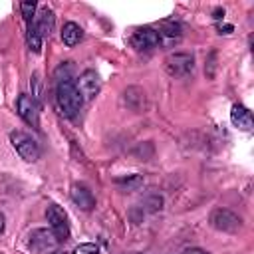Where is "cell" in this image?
I'll return each instance as SVG.
<instances>
[{
    "mask_svg": "<svg viewBox=\"0 0 254 254\" xmlns=\"http://www.w3.org/2000/svg\"><path fill=\"white\" fill-rule=\"evenodd\" d=\"M56 103L64 117H75L83 105V97L73 79L56 81Z\"/></svg>",
    "mask_w": 254,
    "mask_h": 254,
    "instance_id": "cell-1",
    "label": "cell"
},
{
    "mask_svg": "<svg viewBox=\"0 0 254 254\" xmlns=\"http://www.w3.org/2000/svg\"><path fill=\"white\" fill-rule=\"evenodd\" d=\"M10 141L22 159H26V161H38L40 159V145L36 143V139H32V135H28L24 131H12Z\"/></svg>",
    "mask_w": 254,
    "mask_h": 254,
    "instance_id": "cell-2",
    "label": "cell"
},
{
    "mask_svg": "<svg viewBox=\"0 0 254 254\" xmlns=\"http://www.w3.org/2000/svg\"><path fill=\"white\" fill-rule=\"evenodd\" d=\"M210 224L216 230H222V232H236L242 226V220H240L238 214H234L228 208H216L210 214Z\"/></svg>",
    "mask_w": 254,
    "mask_h": 254,
    "instance_id": "cell-3",
    "label": "cell"
},
{
    "mask_svg": "<svg viewBox=\"0 0 254 254\" xmlns=\"http://www.w3.org/2000/svg\"><path fill=\"white\" fill-rule=\"evenodd\" d=\"M165 67L171 75H177V77H183V75H189L192 73L194 69V60L190 54H171L167 60H165Z\"/></svg>",
    "mask_w": 254,
    "mask_h": 254,
    "instance_id": "cell-4",
    "label": "cell"
},
{
    "mask_svg": "<svg viewBox=\"0 0 254 254\" xmlns=\"http://www.w3.org/2000/svg\"><path fill=\"white\" fill-rule=\"evenodd\" d=\"M48 222L52 226V232L56 234V238L62 242V240H67L69 236V226H67V216L64 212V208H60L58 204H50L48 206Z\"/></svg>",
    "mask_w": 254,
    "mask_h": 254,
    "instance_id": "cell-5",
    "label": "cell"
},
{
    "mask_svg": "<svg viewBox=\"0 0 254 254\" xmlns=\"http://www.w3.org/2000/svg\"><path fill=\"white\" fill-rule=\"evenodd\" d=\"M58 238L52 230H46V228H38L30 234V248L34 252H48V250H54L58 246Z\"/></svg>",
    "mask_w": 254,
    "mask_h": 254,
    "instance_id": "cell-6",
    "label": "cell"
},
{
    "mask_svg": "<svg viewBox=\"0 0 254 254\" xmlns=\"http://www.w3.org/2000/svg\"><path fill=\"white\" fill-rule=\"evenodd\" d=\"M161 42V34L153 28H139L131 36V46L135 50H151Z\"/></svg>",
    "mask_w": 254,
    "mask_h": 254,
    "instance_id": "cell-7",
    "label": "cell"
},
{
    "mask_svg": "<svg viewBox=\"0 0 254 254\" xmlns=\"http://www.w3.org/2000/svg\"><path fill=\"white\" fill-rule=\"evenodd\" d=\"M75 85H77V89H79L83 101H89V99H93V97L97 95V91H99V77H97V73H95L93 69H87V71H83V73L79 75V81H77Z\"/></svg>",
    "mask_w": 254,
    "mask_h": 254,
    "instance_id": "cell-8",
    "label": "cell"
},
{
    "mask_svg": "<svg viewBox=\"0 0 254 254\" xmlns=\"http://www.w3.org/2000/svg\"><path fill=\"white\" fill-rule=\"evenodd\" d=\"M16 109H18V115H20L26 123L38 125V103H36L34 97L22 93V95L18 97V101H16Z\"/></svg>",
    "mask_w": 254,
    "mask_h": 254,
    "instance_id": "cell-9",
    "label": "cell"
},
{
    "mask_svg": "<svg viewBox=\"0 0 254 254\" xmlns=\"http://www.w3.org/2000/svg\"><path fill=\"white\" fill-rule=\"evenodd\" d=\"M71 200L81 208V210H91L95 206V198L93 192L85 187V185H73L71 187Z\"/></svg>",
    "mask_w": 254,
    "mask_h": 254,
    "instance_id": "cell-10",
    "label": "cell"
},
{
    "mask_svg": "<svg viewBox=\"0 0 254 254\" xmlns=\"http://www.w3.org/2000/svg\"><path fill=\"white\" fill-rule=\"evenodd\" d=\"M34 26H36V30L40 32L42 38H48L54 30V12L50 8H42L40 14L34 20Z\"/></svg>",
    "mask_w": 254,
    "mask_h": 254,
    "instance_id": "cell-11",
    "label": "cell"
},
{
    "mask_svg": "<svg viewBox=\"0 0 254 254\" xmlns=\"http://www.w3.org/2000/svg\"><path fill=\"white\" fill-rule=\"evenodd\" d=\"M230 119H232V123H234L238 129L248 131V129L252 127V113H250L244 105L234 103V105H232V111H230Z\"/></svg>",
    "mask_w": 254,
    "mask_h": 254,
    "instance_id": "cell-12",
    "label": "cell"
},
{
    "mask_svg": "<svg viewBox=\"0 0 254 254\" xmlns=\"http://www.w3.org/2000/svg\"><path fill=\"white\" fill-rule=\"evenodd\" d=\"M81 38H83V30H81L75 22H65V24H64V28H62V42H64L65 46L71 48V46L79 44Z\"/></svg>",
    "mask_w": 254,
    "mask_h": 254,
    "instance_id": "cell-13",
    "label": "cell"
},
{
    "mask_svg": "<svg viewBox=\"0 0 254 254\" xmlns=\"http://www.w3.org/2000/svg\"><path fill=\"white\" fill-rule=\"evenodd\" d=\"M42 40H44V38L40 36V32L36 30V26L30 24V26H28V46H30V50L38 54V52L42 50Z\"/></svg>",
    "mask_w": 254,
    "mask_h": 254,
    "instance_id": "cell-14",
    "label": "cell"
},
{
    "mask_svg": "<svg viewBox=\"0 0 254 254\" xmlns=\"http://www.w3.org/2000/svg\"><path fill=\"white\" fill-rule=\"evenodd\" d=\"M20 8H22V16L26 18V22H32V16H34V10H36V2L32 0H28V2H22L20 4Z\"/></svg>",
    "mask_w": 254,
    "mask_h": 254,
    "instance_id": "cell-15",
    "label": "cell"
},
{
    "mask_svg": "<svg viewBox=\"0 0 254 254\" xmlns=\"http://www.w3.org/2000/svg\"><path fill=\"white\" fill-rule=\"evenodd\" d=\"M163 32H165L167 36H171V38L181 36V24H177V22H165V24H163Z\"/></svg>",
    "mask_w": 254,
    "mask_h": 254,
    "instance_id": "cell-16",
    "label": "cell"
},
{
    "mask_svg": "<svg viewBox=\"0 0 254 254\" xmlns=\"http://www.w3.org/2000/svg\"><path fill=\"white\" fill-rule=\"evenodd\" d=\"M73 254H99V250L95 248V244H79Z\"/></svg>",
    "mask_w": 254,
    "mask_h": 254,
    "instance_id": "cell-17",
    "label": "cell"
},
{
    "mask_svg": "<svg viewBox=\"0 0 254 254\" xmlns=\"http://www.w3.org/2000/svg\"><path fill=\"white\" fill-rule=\"evenodd\" d=\"M117 183H119V185H125L127 189H133V187H139L143 181H141V177H131L129 181H127V179H119Z\"/></svg>",
    "mask_w": 254,
    "mask_h": 254,
    "instance_id": "cell-18",
    "label": "cell"
},
{
    "mask_svg": "<svg viewBox=\"0 0 254 254\" xmlns=\"http://www.w3.org/2000/svg\"><path fill=\"white\" fill-rule=\"evenodd\" d=\"M183 254H208V252L202 248H187V250H183Z\"/></svg>",
    "mask_w": 254,
    "mask_h": 254,
    "instance_id": "cell-19",
    "label": "cell"
},
{
    "mask_svg": "<svg viewBox=\"0 0 254 254\" xmlns=\"http://www.w3.org/2000/svg\"><path fill=\"white\" fill-rule=\"evenodd\" d=\"M2 230H4V216L0 214V232H2Z\"/></svg>",
    "mask_w": 254,
    "mask_h": 254,
    "instance_id": "cell-20",
    "label": "cell"
},
{
    "mask_svg": "<svg viewBox=\"0 0 254 254\" xmlns=\"http://www.w3.org/2000/svg\"><path fill=\"white\" fill-rule=\"evenodd\" d=\"M54 254H65V252H54Z\"/></svg>",
    "mask_w": 254,
    "mask_h": 254,
    "instance_id": "cell-21",
    "label": "cell"
}]
</instances>
